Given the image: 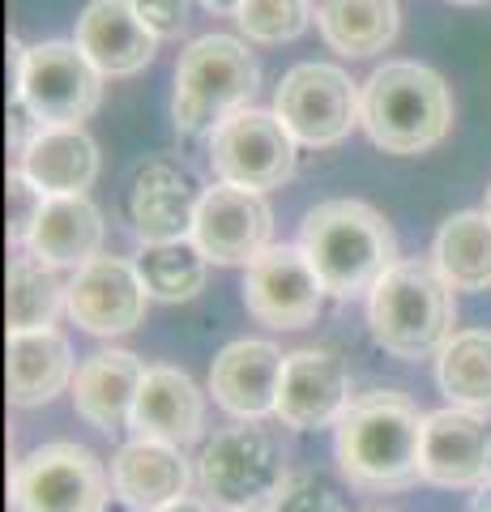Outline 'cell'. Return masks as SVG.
I'll use <instances>...</instances> for the list:
<instances>
[{"label": "cell", "instance_id": "18", "mask_svg": "<svg viewBox=\"0 0 491 512\" xmlns=\"http://www.w3.org/2000/svg\"><path fill=\"white\" fill-rule=\"evenodd\" d=\"M287 355L274 342L240 338L218 350L210 367V393L235 419H265L278 406V384Z\"/></svg>", "mask_w": 491, "mask_h": 512}, {"label": "cell", "instance_id": "1", "mask_svg": "<svg viewBox=\"0 0 491 512\" xmlns=\"http://www.w3.org/2000/svg\"><path fill=\"white\" fill-rule=\"evenodd\" d=\"M427 414L398 389L355 397L334 423L338 470L355 491H406L423 478Z\"/></svg>", "mask_w": 491, "mask_h": 512}, {"label": "cell", "instance_id": "5", "mask_svg": "<svg viewBox=\"0 0 491 512\" xmlns=\"http://www.w3.org/2000/svg\"><path fill=\"white\" fill-rule=\"evenodd\" d=\"M261 86V69L252 60L248 43L235 35H201L176 60V94L171 116L188 137L214 133L223 120L252 103Z\"/></svg>", "mask_w": 491, "mask_h": 512}, {"label": "cell", "instance_id": "19", "mask_svg": "<svg viewBox=\"0 0 491 512\" xmlns=\"http://www.w3.org/2000/svg\"><path fill=\"white\" fill-rule=\"evenodd\" d=\"M205 427V397L193 384V376L180 367H146L133 402L129 431L141 440H163V444H193Z\"/></svg>", "mask_w": 491, "mask_h": 512}, {"label": "cell", "instance_id": "16", "mask_svg": "<svg viewBox=\"0 0 491 512\" xmlns=\"http://www.w3.org/2000/svg\"><path fill=\"white\" fill-rule=\"evenodd\" d=\"M201 192L197 180L171 158H150L133 175L129 214L141 235V244H171V239H193Z\"/></svg>", "mask_w": 491, "mask_h": 512}, {"label": "cell", "instance_id": "20", "mask_svg": "<svg viewBox=\"0 0 491 512\" xmlns=\"http://www.w3.org/2000/svg\"><path fill=\"white\" fill-rule=\"evenodd\" d=\"M141 376L146 367L133 350H99L90 355L73 376V410L82 419L103 431V436H116L133 423V402L141 389Z\"/></svg>", "mask_w": 491, "mask_h": 512}, {"label": "cell", "instance_id": "3", "mask_svg": "<svg viewBox=\"0 0 491 512\" xmlns=\"http://www.w3.org/2000/svg\"><path fill=\"white\" fill-rule=\"evenodd\" d=\"M359 124L385 154H423L453 128V94L445 77L415 60H385L363 82Z\"/></svg>", "mask_w": 491, "mask_h": 512}, {"label": "cell", "instance_id": "22", "mask_svg": "<svg viewBox=\"0 0 491 512\" xmlns=\"http://www.w3.org/2000/svg\"><path fill=\"white\" fill-rule=\"evenodd\" d=\"M73 350L56 329H30L9 333L5 350V380H9V402L18 410L47 406L56 393L73 384Z\"/></svg>", "mask_w": 491, "mask_h": 512}, {"label": "cell", "instance_id": "40", "mask_svg": "<svg viewBox=\"0 0 491 512\" xmlns=\"http://www.w3.org/2000/svg\"><path fill=\"white\" fill-rule=\"evenodd\" d=\"M380 512H389V508H380Z\"/></svg>", "mask_w": 491, "mask_h": 512}, {"label": "cell", "instance_id": "31", "mask_svg": "<svg viewBox=\"0 0 491 512\" xmlns=\"http://www.w3.org/2000/svg\"><path fill=\"white\" fill-rule=\"evenodd\" d=\"M269 508L274 512H351L342 495L312 470H295V474L282 478Z\"/></svg>", "mask_w": 491, "mask_h": 512}, {"label": "cell", "instance_id": "24", "mask_svg": "<svg viewBox=\"0 0 491 512\" xmlns=\"http://www.w3.org/2000/svg\"><path fill=\"white\" fill-rule=\"evenodd\" d=\"M30 252L47 265H73L82 269L90 265L103 248V214L99 205L86 197H47L43 214L35 222V235H30Z\"/></svg>", "mask_w": 491, "mask_h": 512}, {"label": "cell", "instance_id": "21", "mask_svg": "<svg viewBox=\"0 0 491 512\" xmlns=\"http://www.w3.org/2000/svg\"><path fill=\"white\" fill-rule=\"evenodd\" d=\"M112 487L124 500V508L163 512L180 495H188V461L180 457L176 444L133 436L112 457Z\"/></svg>", "mask_w": 491, "mask_h": 512}, {"label": "cell", "instance_id": "32", "mask_svg": "<svg viewBox=\"0 0 491 512\" xmlns=\"http://www.w3.org/2000/svg\"><path fill=\"white\" fill-rule=\"evenodd\" d=\"M5 197H9V244L26 248L30 235H35V222L43 214V205H47V192L30 180L26 171H9Z\"/></svg>", "mask_w": 491, "mask_h": 512}, {"label": "cell", "instance_id": "37", "mask_svg": "<svg viewBox=\"0 0 491 512\" xmlns=\"http://www.w3.org/2000/svg\"><path fill=\"white\" fill-rule=\"evenodd\" d=\"M240 512H274V508H269V504H257V508H240Z\"/></svg>", "mask_w": 491, "mask_h": 512}, {"label": "cell", "instance_id": "38", "mask_svg": "<svg viewBox=\"0 0 491 512\" xmlns=\"http://www.w3.org/2000/svg\"><path fill=\"white\" fill-rule=\"evenodd\" d=\"M453 5H487V0H453Z\"/></svg>", "mask_w": 491, "mask_h": 512}, {"label": "cell", "instance_id": "34", "mask_svg": "<svg viewBox=\"0 0 491 512\" xmlns=\"http://www.w3.org/2000/svg\"><path fill=\"white\" fill-rule=\"evenodd\" d=\"M163 512H214V504L205 500V495H180V500L167 504Z\"/></svg>", "mask_w": 491, "mask_h": 512}, {"label": "cell", "instance_id": "2", "mask_svg": "<svg viewBox=\"0 0 491 512\" xmlns=\"http://www.w3.org/2000/svg\"><path fill=\"white\" fill-rule=\"evenodd\" d=\"M299 248L334 299H355L398 265V239L368 201L334 197L304 214Z\"/></svg>", "mask_w": 491, "mask_h": 512}, {"label": "cell", "instance_id": "10", "mask_svg": "<svg viewBox=\"0 0 491 512\" xmlns=\"http://www.w3.org/2000/svg\"><path fill=\"white\" fill-rule=\"evenodd\" d=\"M295 146L299 141L274 111L244 107L210 133V167L223 184L269 192L295 175Z\"/></svg>", "mask_w": 491, "mask_h": 512}, {"label": "cell", "instance_id": "25", "mask_svg": "<svg viewBox=\"0 0 491 512\" xmlns=\"http://www.w3.org/2000/svg\"><path fill=\"white\" fill-rule=\"evenodd\" d=\"M398 26H402L398 0H325L316 9L321 39L346 60L385 52L398 39Z\"/></svg>", "mask_w": 491, "mask_h": 512}, {"label": "cell", "instance_id": "15", "mask_svg": "<svg viewBox=\"0 0 491 512\" xmlns=\"http://www.w3.org/2000/svg\"><path fill=\"white\" fill-rule=\"evenodd\" d=\"M423 483L479 487L491 478V423L479 410L449 406L423 423Z\"/></svg>", "mask_w": 491, "mask_h": 512}, {"label": "cell", "instance_id": "6", "mask_svg": "<svg viewBox=\"0 0 491 512\" xmlns=\"http://www.w3.org/2000/svg\"><path fill=\"white\" fill-rule=\"evenodd\" d=\"M282 478H287L282 448L274 431L261 427V419H240L235 427H223L197 457L201 495L223 512L257 508L274 500Z\"/></svg>", "mask_w": 491, "mask_h": 512}, {"label": "cell", "instance_id": "7", "mask_svg": "<svg viewBox=\"0 0 491 512\" xmlns=\"http://www.w3.org/2000/svg\"><path fill=\"white\" fill-rule=\"evenodd\" d=\"M13 512H103L107 474L90 448L73 440L39 444L13 466L9 478Z\"/></svg>", "mask_w": 491, "mask_h": 512}, {"label": "cell", "instance_id": "14", "mask_svg": "<svg viewBox=\"0 0 491 512\" xmlns=\"http://www.w3.org/2000/svg\"><path fill=\"white\" fill-rule=\"evenodd\" d=\"M351 402H355L351 397V372H346V363L334 355V350L304 346V350H291L287 355L274 414L291 431L334 427Z\"/></svg>", "mask_w": 491, "mask_h": 512}, {"label": "cell", "instance_id": "30", "mask_svg": "<svg viewBox=\"0 0 491 512\" xmlns=\"http://www.w3.org/2000/svg\"><path fill=\"white\" fill-rule=\"evenodd\" d=\"M240 30L252 43H291L308 30L312 22V5L308 0H244V9L235 13Z\"/></svg>", "mask_w": 491, "mask_h": 512}, {"label": "cell", "instance_id": "23", "mask_svg": "<svg viewBox=\"0 0 491 512\" xmlns=\"http://www.w3.org/2000/svg\"><path fill=\"white\" fill-rule=\"evenodd\" d=\"M18 171H26L47 197H86V188L99 180V146L82 124H43Z\"/></svg>", "mask_w": 491, "mask_h": 512}, {"label": "cell", "instance_id": "12", "mask_svg": "<svg viewBox=\"0 0 491 512\" xmlns=\"http://www.w3.org/2000/svg\"><path fill=\"white\" fill-rule=\"evenodd\" d=\"M269 235H274V210L265 205L261 192L235 188L223 180L201 192L193 239L214 265L248 269L269 248Z\"/></svg>", "mask_w": 491, "mask_h": 512}, {"label": "cell", "instance_id": "35", "mask_svg": "<svg viewBox=\"0 0 491 512\" xmlns=\"http://www.w3.org/2000/svg\"><path fill=\"white\" fill-rule=\"evenodd\" d=\"M470 512H491V478H483L470 495Z\"/></svg>", "mask_w": 491, "mask_h": 512}, {"label": "cell", "instance_id": "9", "mask_svg": "<svg viewBox=\"0 0 491 512\" xmlns=\"http://www.w3.org/2000/svg\"><path fill=\"white\" fill-rule=\"evenodd\" d=\"M363 86H355L338 64H295L274 90V116L308 150H329L351 137L359 124Z\"/></svg>", "mask_w": 491, "mask_h": 512}, {"label": "cell", "instance_id": "13", "mask_svg": "<svg viewBox=\"0 0 491 512\" xmlns=\"http://www.w3.org/2000/svg\"><path fill=\"white\" fill-rule=\"evenodd\" d=\"M146 303L150 291L137 265L120 261V256H94L69 282L65 312L94 338H120L146 320Z\"/></svg>", "mask_w": 491, "mask_h": 512}, {"label": "cell", "instance_id": "39", "mask_svg": "<svg viewBox=\"0 0 491 512\" xmlns=\"http://www.w3.org/2000/svg\"><path fill=\"white\" fill-rule=\"evenodd\" d=\"M483 210H487V218H491V188H487V201H483Z\"/></svg>", "mask_w": 491, "mask_h": 512}, {"label": "cell", "instance_id": "26", "mask_svg": "<svg viewBox=\"0 0 491 512\" xmlns=\"http://www.w3.org/2000/svg\"><path fill=\"white\" fill-rule=\"evenodd\" d=\"M432 265L453 291H487L491 286V218L487 210H462L445 218L432 244Z\"/></svg>", "mask_w": 491, "mask_h": 512}, {"label": "cell", "instance_id": "4", "mask_svg": "<svg viewBox=\"0 0 491 512\" xmlns=\"http://www.w3.org/2000/svg\"><path fill=\"white\" fill-rule=\"evenodd\" d=\"M368 325L385 355L406 363L432 359L449 346L457 325L453 286L432 261H398L372 286Z\"/></svg>", "mask_w": 491, "mask_h": 512}, {"label": "cell", "instance_id": "8", "mask_svg": "<svg viewBox=\"0 0 491 512\" xmlns=\"http://www.w3.org/2000/svg\"><path fill=\"white\" fill-rule=\"evenodd\" d=\"M13 99H22L39 124H82L103 103V73L69 39L26 47L22 69H13Z\"/></svg>", "mask_w": 491, "mask_h": 512}, {"label": "cell", "instance_id": "29", "mask_svg": "<svg viewBox=\"0 0 491 512\" xmlns=\"http://www.w3.org/2000/svg\"><path fill=\"white\" fill-rule=\"evenodd\" d=\"M205 265L210 256L197 248V239H171V244H146L141 248V278L146 291L163 303H184L205 286Z\"/></svg>", "mask_w": 491, "mask_h": 512}, {"label": "cell", "instance_id": "17", "mask_svg": "<svg viewBox=\"0 0 491 512\" xmlns=\"http://www.w3.org/2000/svg\"><path fill=\"white\" fill-rule=\"evenodd\" d=\"M73 43L94 60L103 77H133L158 52V35L133 0H90L77 18Z\"/></svg>", "mask_w": 491, "mask_h": 512}, {"label": "cell", "instance_id": "36", "mask_svg": "<svg viewBox=\"0 0 491 512\" xmlns=\"http://www.w3.org/2000/svg\"><path fill=\"white\" fill-rule=\"evenodd\" d=\"M201 5L210 9V13H240L244 0H201Z\"/></svg>", "mask_w": 491, "mask_h": 512}, {"label": "cell", "instance_id": "27", "mask_svg": "<svg viewBox=\"0 0 491 512\" xmlns=\"http://www.w3.org/2000/svg\"><path fill=\"white\" fill-rule=\"evenodd\" d=\"M69 303V286L56 278V265L39 261L35 252L13 256L9 265V291H5V312H9V333H30V329H52L56 312Z\"/></svg>", "mask_w": 491, "mask_h": 512}, {"label": "cell", "instance_id": "11", "mask_svg": "<svg viewBox=\"0 0 491 512\" xmlns=\"http://www.w3.org/2000/svg\"><path fill=\"white\" fill-rule=\"evenodd\" d=\"M325 295L321 274L299 244H269L244 269V308L265 329H308L321 316Z\"/></svg>", "mask_w": 491, "mask_h": 512}, {"label": "cell", "instance_id": "28", "mask_svg": "<svg viewBox=\"0 0 491 512\" xmlns=\"http://www.w3.org/2000/svg\"><path fill=\"white\" fill-rule=\"evenodd\" d=\"M436 384L453 406L491 410V333L462 329L436 355Z\"/></svg>", "mask_w": 491, "mask_h": 512}, {"label": "cell", "instance_id": "33", "mask_svg": "<svg viewBox=\"0 0 491 512\" xmlns=\"http://www.w3.org/2000/svg\"><path fill=\"white\" fill-rule=\"evenodd\" d=\"M133 5L141 18L150 22L158 39H176L188 26V5H193V0H133Z\"/></svg>", "mask_w": 491, "mask_h": 512}]
</instances>
